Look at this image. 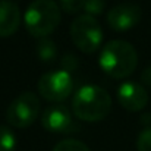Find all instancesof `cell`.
I'll use <instances>...</instances> for the list:
<instances>
[{
  "label": "cell",
  "mask_w": 151,
  "mask_h": 151,
  "mask_svg": "<svg viewBox=\"0 0 151 151\" xmlns=\"http://www.w3.org/2000/svg\"><path fill=\"white\" fill-rule=\"evenodd\" d=\"M106 9V0H85L84 3V10H85V15H90V16H99L104 12Z\"/></svg>",
  "instance_id": "14"
},
{
  "label": "cell",
  "mask_w": 151,
  "mask_h": 151,
  "mask_svg": "<svg viewBox=\"0 0 151 151\" xmlns=\"http://www.w3.org/2000/svg\"><path fill=\"white\" fill-rule=\"evenodd\" d=\"M141 123L145 125V126L148 128V125L151 123V114L150 113H144V114L141 116Z\"/></svg>",
  "instance_id": "19"
},
{
  "label": "cell",
  "mask_w": 151,
  "mask_h": 151,
  "mask_svg": "<svg viewBox=\"0 0 151 151\" xmlns=\"http://www.w3.org/2000/svg\"><path fill=\"white\" fill-rule=\"evenodd\" d=\"M70 38L76 49L91 54L100 49L103 43V29L97 18L90 15H78L70 24Z\"/></svg>",
  "instance_id": "4"
},
{
  "label": "cell",
  "mask_w": 151,
  "mask_h": 151,
  "mask_svg": "<svg viewBox=\"0 0 151 151\" xmlns=\"http://www.w3.org/2000/svg\"><path fill=\"white\" fill-rule=\"evenodd\" d=\"M60 21V6L54 0H34L28 4L24 15L25 28L35 38L49 37Z\"/></svg>",
  "instance_id": "3"
},
{
  "label": "cell",
  "mask_w": 151,
  "mask_h": 151,
  "mask_svg": "<svg viewBox=\"0 0 151 151\" xmlns=\"http://www.w3.org/2000/svg\"><path fill=\"white\" fill-rule=\"evenodd\" d=\"M16 137L9 126H0V151H15Z\"/></svg>",
  "instance_id": "12"
},
{
  "label": "cell",
  "mask_w": 151,
  "mask_h": 151,
  "mask_svg": "<svg viewBox=\"0 0 151 151\" xmlns=\"http://www.w3.org/2000/svg\"><path fill=\"white\" fill-rule=\"evenodd\" d=\"M37 88H38V94L44 100L51 103H60L70 96L73 90V79L70 73L62 69L50 70L40 76Z\"/></svg>",
  "instance_id": "6"
},
{
  "label": "cell",
  "mask_w": 151,
  "mask_h": 151,
  "mask_svg": "<svg viewBox=\"0 0 151 151\" xmlns=\"http://www.w3.org/2000/svg\"><path fill=\"white\" fill-rule=\"evenodd\" d=\"M21 25V10L10 0H0V38L10 37Z\"/></svg>",
  "instance_id": "10"
},
{
  "label": "cell",
  "mask_w": 151,
  "mask_h": 151,
  "mask_svg": "<svg viewBox=\"0 0 151 151\" xmlns=\"http://www.w3.org/2000/svg\"><path fill=\"white\" fill-rule=\"evenodd\" d=\"M76 68H78V59L73 54H65L62 57V70L70 73L76 70Z\"/></svg>",
  "instance_id": "17"
},
{
  "label": "cell",
  "mask_w": 151,
  "mask_h": 151,
  "mask_svg": "<svg viewBox=\"0 0 151 151\" xmlns=\"http://www.w3.org/2000/svg\"><path fill=\"white\" fill-rule=\"evenodd\" d=\"M40 99L35 93L25 91L15 97L6 109V120L9 125L24 129L31 126L40 114Z\"/></svg>",
  "instance_id": "5"
},
{
  "label": "cell",
  "mask_w": 151,
  "mask_h": 151,
  "mask_svg": "<svg viewBox=\"0 0 151 151\" xmlns=\"http://www.w3.org/2000/svg\"><path fill=\"white\" fill-rule=\"evenodd\" d=\"M137 148L138 151H151V126L142 129V132L138 135Z\"/></svg>",
  "instance_id": "15"
},
{
  "label": "cell",
  "mask_w": 151,
  "mask_h": 151,
  "mask_svg": "<svg viewBox=\"0 0 151 151\" xmlns=\"http://www.w3.org/2000/svg\"><path fill=\"white\" fill-rule=\"evenodd\" d=\"M85 0H59V6L66 13H78L81 9H84Z\"/></svg>",
  "instance_id": "16"
},
{
  "label": "cell",
  "mask_w": 151,
  "mask_h": 151,
  "mask_svg": "<svg viewBox=\"0 0 151 151\" xmlns=\"http://www.w3.org/2000/svg\"><path fill=\"white\" fill-rule=\"evenodd\" d=\"M141 18H142L141 7L135 3L125 1V3H119L113 6L107 12V25L113 31L123 32L137 27Z\"/></svg>",
  "instance_id": "8"
},
{
  "label": "cell",
  "mask_w": 151,
  "mask_h": 151,
  "mask_svg": "<svg viewBox=\"0 0 151 151\" xmlns=\"http://www.w3.org/2000/svg\"><path fill=\"white\" fill-rule=\"evenodd\" d=\"M51 151H91L88 148L87 144H84L79 139H73V138H66L59 141L54 148Z\"/></svg>",
  "instance_id": "13"
},
{
  "label": "cell",
  "mask_w": 151,
  "mask_h": 151,
  "mask_svg": "<svg viewBox=\"0 0 151 151\" xmlns=\"http://www.w3.org/2000/svg\"><path fill=\"white\" fill-rule=\"evenodd\" d=\"M99 63L103 72L109 76L123 79L135 72L138 66V53L128 41L111 40L101 49Z\"/></svg>",
  "instance_id": "1"
},
{
  "label": "cell",
  "mask_w": 151,
  "mask_h": 151,
  "mask_svg": "<svg viewBox=\"0 0 151 151\" xmlns=\"http://www.w3.org/2000/svg\"><path fill=\"white\" fill-rule=\"evenodd\" d=\"M117 101L128 111H139L148 103V94L144 85L128 81L117 88Z\"/></svg>",
  "instance_id": "9"
},
{
  "label": "cell",
  "mask_w": 151,
  "mask_h": 151,
  "mask_svg": "<svg viewBox=\"0 0 151 151\" xmlns=\"http://www.w3.org/2000/svg\"><path fill=\"white\" fill-rule=\"evenodd\" d=\"M41 125L51 134H76L79 125L73 120L70 110L63 104H56L47 107L41 114Z\"/></svg>",
  "instance_id": "7"
},
{
  "label": "cell",
  "mask_w": 151,
  "mask_h": 151,
  "mask_svg": "<svg viewBox=\"0 0 151 151\" xmlns=\"http://www.w3.org/2000/svg\"><path fill=\"white\" fill-rule=\"evenodd\" d=\"M141 82L151 90V66L145 68L142 70V73H141Z\"/></svg>",
  "instance_id": "18"
},
{
  "label": "cell",
  "mask_w": 151,
  "mask_h": 151,
  "mask_svg": "<svg viewBox=\"0 0 151 151\" xmlns=\"http://www.w3.org/2000/svg\"><path fill=\"white\" fill-rule=\"evenodd\" d=\"M73 114L84 122H100L111 111V97L101 87L88 84L81 87L72 99Z\"/></svg>",
  "instance_id": "2"
},
{
  "label": "cell",
  "mask_w": 151,
  "mask_h": 151,
  "mask_svg": "<svg viewBox=\"0 0 151 151\" xmlns=\"http://www.w3.org/2000/svg\"><path fill=\"white\" fill-rule=\"evenodd\" d=\"M35 53L43 63H53L57 59V46L49 37L37 38Z\"/></svg>",
  "instance_id": "11"
}]
</instances>
